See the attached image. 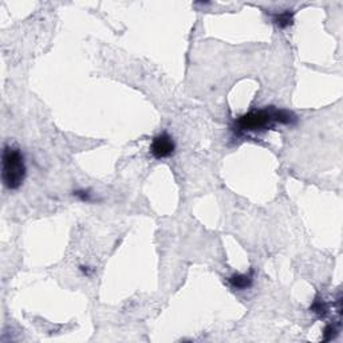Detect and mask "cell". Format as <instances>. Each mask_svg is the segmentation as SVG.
Wrapping results in <instances>:
<instances>
[{"label":"cell","instance_id":"obj_7","mask_svg":"<svg viewBox=\"0 0 343 343\" xmlns=\"http://www.w3.org/2000/svg\"><path fill=\"white\" fill-rule=\"evenodd\" d=\"M74 196H77L78 199L82 200V201H91V193L89 191H85V189H79V191H75Z\"/></svg>","mask_w":343,"mask_h":343},{"label":"cell","instance_id":"obj_4","mask_svg":"<svg viewBox=\"0 0 343 343\" xmlns=\"http://www.w3.org/2000/svg\"><path fill=\"white\" fill-rule=\"evenodd\" d=\"M228 283L235 290H240V291L247 290L254 283V269L247 273H233L228 277Z\"/></svg>","mask_w":343,"mask_h":343},{"label":"cell","instance_id":"obj_1","mask_svg":"<svg viewBox=\"0 0 343 343\" xmlns=\"http://www.w3.org/2000/svg\"><path fill=\"white\" fill-rule=\"evenodd\" d=\"M298 118L292 111L283 109H260L252 110L247 114L241 115L233 126V132L236 134L260 133L268 130L275 123L280 125H295Z\"/></svg>","mask_w":343,"mask_h":343},{"label":"cell","instance_id":"obj_6","mask_svg":"<svg viewBox=\"0 0 343 343\" xmlns=\"http://www.w3.org/2000/svg\"><path fill=\"white\" fill-rule=\"evenodd\" d=\"M311 310L313 313L318 314L319 317H325L326 313H327V304H326L323 300H319V299H315V302L311 306Z\"/></svg>","mask_w":343,"mask_h":343},{"label":"cell","instance_id":"obj_3","mask_svg":"<svg viewBox=\"0 0 343 343\" xmlns=\"http://www.w3.org/2000/svg\"><path fill=\"white\" fill-rule=\"evenodd\" d=\"M176 150L173 138L168 133H160L153 138L150 145V153L155 160L168 159Z\"/></svg>","mask_w":343,"mask_h":343},{"label":"cell","instance_id":"obj_5","mask_svg":"<svg viewBox=\"0 0 343 343\" xmlns=\"http://www.w3.org/2000/svg\"><path fill=\"white\" fill-rule=\"evenodd\" d=\"M273 22L279 28H287L294 23V12L283 11L273 16Z\"/></svg>","mask_w":343,"mask_h":343},{"label":"cell","instance_id":"obj_2","mask_svg":"<svg viewBox=\"0 0 343 343\" xmlns=\"http://www.w3.org/2000/svg\"><path fill=\"white\" fill-rule=\"evenodd\" d=\"M27 168L24 155L16 146L6 145L2 155V180L6 188L18 189L26 178Z\"/></svg>","mask_w":343,"mask_h":343},{"label":"cell","instance_id":"obj_8","mask_svg":"<svg viewBox=\"0 0 343 343\" xmlns=\"http://www.w3.org/2000/svg\"><path fill=\"white\" fill-rule=\"evenodd\" d=\"M332 332H338V330H336L332 325H328L327 327L325 328V340H330L334 338V334H332Z\"/></svg>","mask_w":343,"mask_h":343}]
</instances>
